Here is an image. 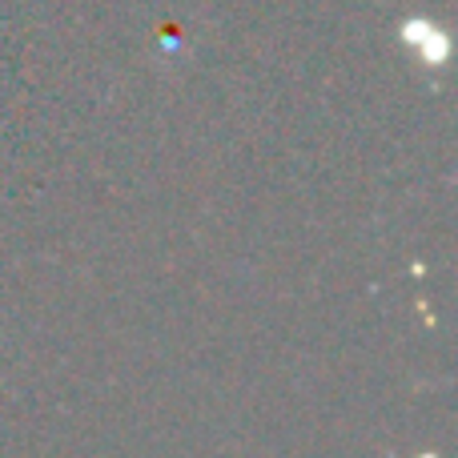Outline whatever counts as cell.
<instances>
[{"mask_svg":"<svg viewBox=\"0 0 458 458\" xmlns=\"http://www.w3.org/2000/svg\"><path fill=\"white\" fill-rule=\"evenodd\" d=\"M398 32H403L406 45L419 48V53L427 56L430 64H443V61H446V53H451V40H446L443 32H438L435 24H427V21H406Z\"/></svg>","mask_w":458,"mask_h":458,"instance_id":"1","label":"cell"}]
</instances>
